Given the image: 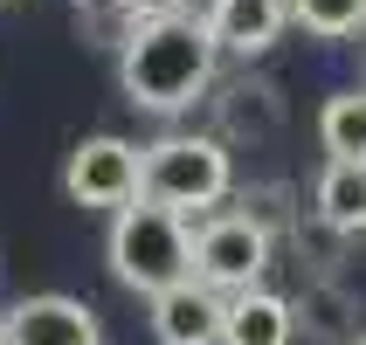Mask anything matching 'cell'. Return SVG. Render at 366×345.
I'll return each instance as SVG.
<instances>
[{
	"label": "cell",
	"instance_id": "cell-6",
	"mask_svg": "<svg viewBox=\"0 0 366 345\" xmlns=\"http://www.w3.org/2000/svg\"><path fill=\"white\" fill-rule=\"evenodd\" d=\"M222 331H228V297L201 276L152 297V339L159 345H222Z\"/></svg>",
	"mask_w": 366,
	"mask_h": 345
},
{
	"label": "cell",
	"instance_id": "cell-14",
	"mask_svg": "<svg viewBox=\"0 0 366 345\" xmlns=\"http://www.w3.org/2000/svg\"><path fill=\"white\" fill-rule=\"evenodd\" d=\"M0 345H14V331H7V318H0Z\"/></svg>",
	"mask_w": 366,
	"mask_h": 345
},
{
	"label": "cell",
	"instance_id": "cell-1",
	"mask_svg": "<svg viewBox=\"0 0 366 345\" xmlns=\"http://www.w3.org/2000/svg\"><path fill=\"white\" fill-rule=\"evenodd\" d=\"M214 56H222V41L194 14L139 21L124 35V49H118V83H124V97L139 104V111L173 118V111H187L214 83Z\"/></svg>",
	"mask_w": 366,
	"mask_h": 345
},
{
	"label": "cell",
	"instance_id": "cell-4",
	"mask_svg": "<svg viewBox=\"0 0 366 345\" xmlns=\"http://www.w3.org/2000/svg\"><path fill=\"white\" fill-rule=\"evenodd\" d=\"M269 269V228L256 214H207L194 228V276L214 284L222 297L235 290H256Z\"/></svg>",
	"mask_w": 366,
	"mask_h": 345
},
{
	"label": "cell",
	"instance_id": "cell-3",
	"mask_svg": "<svg viewBox=\"0 0 366 345\" xmlns=\"http://www.w3.org/2000/svg\"><path fill=\"white\" fill-rule=\"evenodd\" d=\"M235 186V166H228L222 139H201V131H173V139L145 145V201L180 207V214H201Z\"/></svg>",
	"mask_w": 366,
	"mask_h": 345
},
{
	"label": "cell",
	"instance_id": "cell-11",
	"mask_svg": "<svg viewBox=\"0 0 366 345\" xmlns=\"http://www.w3.org/2000/svg\"><path fill=\"white\" fill-rule=\"evenodd\" d=\"M318 139L332 159H366V90H339L318 111Z\"/></svg>",
	"mask_w": 366,
	"mask_h": 345
},
{
	"label": "cell",
	"instance_id": "cell-8",
	"mask_svg": "<svg viewBox=\"0 0 366 345\" xmlns=\"http://www.w3.org/2000/svg\"><path fill=\"white\" fill-rule=\"evenodd\" d=\"M201 21L214 28V41L228 56H263L269 41L290 28V0H214Z\"/></svg>",
	"mask_w": 366,
	"mask_h": 345
},
{
	"label": "cell",
	"instance_id": "cell-7",
	"mask_svg": "<svg viewBox=\"0 0 366 345\" xmlns=\"http://www.w3.org/2000/svg\"><path fill=\"white\" fill-rule=\"evenodd\" d=\"M7 331H14V345H104L97 311L76 297H28L7 311Z\"/></svg>",
	"mask_w": 366,
	"mask_h": 345
},
{
	"label": "cell",
	"instance_id": "cell-13",
	"mask_svg": "<svg viewBox=\"0 0 366 345\" xmlns=\"http://www.w3.org/2000/svg\"><path fill=\"white\" fill-rule=\"evenodd\" d=\"M132 21H166V14H187V0H118Z\"/></svg>",
	"mask_w": 366,
	"mask_h": 345
},
{
	"label": "cell",
	"instance_id": "cell-5",
	"mask_svg": "<svg viewBox=\"0 0 366 345\" xmlns=\"http://www.w3.org/2000/svg\"><path fill=\"white\" fill-rule=\"evenodd\" d=\"M62 194L76 207H132L145 194V145H124L111 139V131H97V139H83L76 152H69V166H62Z\"/></svg>",
	"mask_w": 366,
	"mask_h": 345
},
{
	"label": "cell",
	"instance_id": "cell-2",
	"mask_svg": "<svg viewBox=\"0 0 366 345\" xmlns=\"http://www.w3.org/2000/svg\"><path fill=\"white\" fill-rule=\"evenodd\" d=\"M111 276L124 290H139V297H159V290L187 284L194 276V228H187L180 207H159V201H132L118 207V221H111Z\"/></svg>",
	"mask_w": 366,
	"mask_h": 345
},
{
	"label": "cell",
	"instance_id": "cell-15",
	"mask_svg": "<svg viewBox=\"0 0 366 345\" xmlns=\"http://www.w3.org/2000/svg\"><path fill=\"white\" fill-rule=\"evenodd\" d=\"M360 345H366V339H360Z\"/></svg>",
	"mask_w": 366,
	"mask_h": 345
},
{
	"label": "cell",
	"instance_id": "cell-9",
	"mask_svg": "<svg viewBox=\"0 0 366 345\" xmlns=\"http://www.w3.org/2000/svg\"><path fill=\"white\" fill-rule=\"evenodd\" d=\"M297 339V311L277 297V290H235L228 297V331L222 345H290Z\"/></svg>",
	"mask_w": 366,
	"mask_h": 345
},
{
	"label": "cell",
	"instance_id": "cell-12",
	"mask_svg": "<svg viewBox=\"0 0 366 345\" xmlns=\"http://www.w3.org/2000/svg\"><path fill=\"white\" fill-rule=\"evenodd\" d=\"M290 21L318 41H346L366 28V0H290Z\"/></svg>",
	"mask_w": 366,
	"mask_h": 345
},
{
	"label": "cell",
	"instance_id": "cell-10",
	"mask_svg": "<svg viewBox=\"0 0 366 345\" xmlns=\"http://www.w3.org/2000/svg\"><path fill=\"white\" fill-rule=\"evenodd\" d=\"M311 201H318V221H325V228L366 235V159H325Z\"/></svg>",
	"mask_w": 366,
	"mask_h": 345
}]
</instances>
